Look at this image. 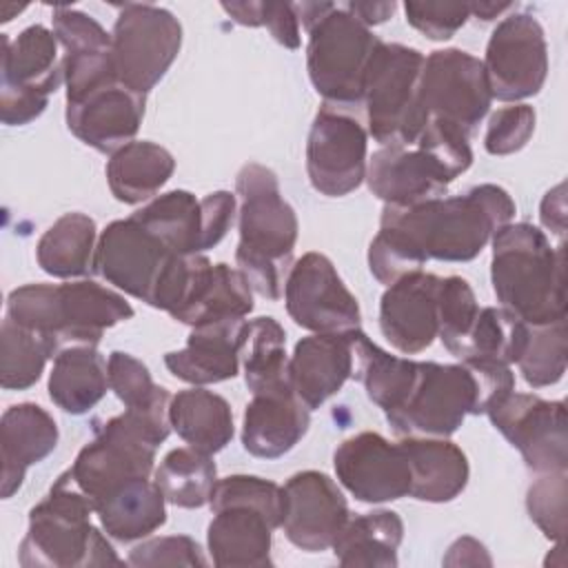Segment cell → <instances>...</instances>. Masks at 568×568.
I'll list each match as a JSON object with an SVG mask.
<instances>
[{"mask_svg":"<svg viewBox=\"0 0 568 568\" xmlns=\"http://www.w3.org/2000/svg\"><path fill=\"white\" fill-rule=\"evenodd\" d=\"M368 133L351 106L322 104L306 142V173L315 191L342 197L366 178Z\"/></svg>","mask_w":568,"mask_h":568,"instance_id":"8fae6325","label":"cell"},{"mask_svg":"<svg viewBox=\"0 0 568 568\" xmlns=\"http://www.w3.org/2000/svg\"><path fill=\"white\" fill-rule=\"evenodd\" d=\"M566 470L539 475V479L528 488L526 495V508L530 519L552 541H561L566 532Z\"/></svg>","mask_w":568,"mask_h":568,"instance_id":"bcb514c9","label":"cell"},{"mask_svg":"<svg viewBox=\"0 0 568 568\" xmlns=\"http://www.w3.org/2000/svg\"><path fill=\"white\" fill-rule=\"evenodd\" d=\"M173 155L149 140H133L106 162V182L115 200L140 204L153 197L173 175Z\"/></svg>","mask_w":568,"mask_h":568,"instance_id":"4dcf8cb0","label":"cell"},{"mask_svg":"<svg viewBox=\"0 0 568 568\" xmlns=\"http://www.w3.org/2000/svg\"><path fill=\"white\" fill-rule=\"evenodd\" d=\"M415 144L424 149L428 155H433L450 180L459 178L473 164L468 133L455 126L453 122L428 118Z\"/></svg>","mask_w":568,"mask_h":568,"instance_id":"7dc6e473","label":"cell"},{"mask_svg":"<svg viewBox=\"0 0 568 568\" xmlns=\"http://www.w3.org/2000/svg\"><path fill=\"white\" fill-rule=\"evenodd\" d=\"M402 537L404 524L397 513L373 510L353 519L348 517L331 548L346 568H395Z\"/></svg>","mask_w":568,"mask_h":568,"instance_id":"f1b7e54d","label":"cell"},{"mask_svg":"<svg viewBox=\"0 0 568 568\" xmlns=\"http://www.w3.org/2000/svg\"><path fill=\"white\" fill-rule=\"evenodd\" d=\"M535 131V109L530 104L504 106L490 115L484 149L490 155H510L521 151Z\"/></svg>","mask_w":568,"mask_h":568,"instance_id":"c3c4849f","label":"cell"},{"mask_svg":"<svg viewBox=\"0 0 568 568\" xmlns=\"http://www.w3.org/2000/svg\"><path fill=\"white\" fill-rule=\"evenodd\" d=\"M260 27H266L275 42L286 49L300 47V18L295 4L260 2Z\"/></svg>","mask_w":568,"mask_h":568,"instance_id":"db71d44e","label":"cell"},{"mask_svg":"<svg viewBox=\"0 0 568 568\" xmlns=\"http://www.w3.org/2000/svg\"><path fill=\"white\" fill-rule=\"evenodd\" d=\"M109 388L126 408H146L171 393L151 379L149 368L129 353L113 351L106 362Z\"/></svg>","mask_w":568,"mask_h":568,"instance_id":"f6af8a7d","label":"cell"},{"mask_svg":"<svg viewBox=\"0 0 568 568\" xmlns=\"http://www.w3.org/2000/svg\"><path fill=\"white\" fill-rule=\"evenodd\" d=\"M295 11L308 31L306 69L315 91L326 104L355 109L362 104L366 67L379 38L333 2H302Z\"/></svg>","mask_w":568,"mask_h":568,"instance_id":"52a82bcc","label":"cell"},{"mask_svg":"<svg viewBox=\"0 0 568 568\" xmlns=\"http://www.w3.org/2000/svg\"><path fill=\"white\" fill-rule=\"evenodd\" d=\"M490 282L501 308L528 326L566 320L564 244L552 246L541 229L510 222L493 235Z\"/></svg>","mask_w":568,"mask_h":568,"instance_id":"277c9868","label":"cell"},{"mask_svg":"<svg viewBox=\"0 0 568 568\" xmlns=\"http://www.w3.org/2000/svg\"><path fill=\"white\" fill-rule=\"evenodd\" d=\"M158 488L164 499L180 508H200L211 501L217 484L215 462L193 446L173 448L155 468Z\"/></svg>","mask_w":568,"mask_h":568,"instance_id":"74e56055","label":"cell"},{"mask_svg":"<svg viewBox=\"0 0 568 568\" xmlns=\"http://www.w3.org/2000/svg\"><path fill=\"white\" fill-rule=\"evenodd\" d=\"M410 466V497L430 504L455 499L468 484V459L446 437H402Z\"/></svg>","mask_w":568,"mask_h":568,"instance_id":"4316f807","label":"cell"},{"mask_svg":"<svg viewBox=\"0 0 568 568\" xmlns=\"http://www.w3.org/2000/svg\"><path fill=\"white\" fill-rule=\"evenodd\" d=\"M344 7L366 27L386 22L395 11V2H348Z\"/></svg>","mask_w":568,"mask_h":568,"instance_id":"6f0895ef","label":"cell"},{"mask_svg":"<svg viewBox=\"0 0 568 568\" xmlns=\"http://www.w3.org/2000/svg\"><path fill=\"white\" fill-rule=\"evenodd\" d=\"M144 104L142 93L113 80L75 100H67V126L87 146L113 155L133 142L144 118Z\"/></svg>","mask_w":568,"mask_h":568,"instance_id":"d6986e66","label":"cell"},{"mask_svg":"<svg viewBox=\"0 0 568 568\" xmlns=\"http://www.w3.org/2000/svg\"><path fill=\"white\" fill-rule=\"evenodd\" d=\"M493 426L521 453L526 466L537 473L568 470V422L561 399L510 390L486 410Z\"/></svg>","mask_w":568,"mask_h":568,"instance_id":"7c38bea8","label":"cell"},{"mask_svg":"<svg viewBox=\"0 0 568 568\" xmlns=\"http://www.w3.org/2000/svg\"><path fill=\"white\" fill-rule=\"evenodd\" d=\"M481 64L493 98L517 102L539 93L548 75V44L537 18L530 13L504 18L490 33Z\"/></svg>","mask_w":568,"mask_h":568,"instance_id":"5bb4252c","label":"cell"},{"mask_svg":"<svg viewBox=\"0 0 568 568\" xmlns=\"http://www.w3.org/2000/svg\"><path fill=\"white\" fill-rule=\"evenodd\" d=\"M528 331L530 326L506 308L484 306L450 355L459 357L462 362L486 359L510 366L521 357L528 342Z\"/></svg>","mask_w":568,"mask_h":568,"instance_id":"8d00e7d4","label":"cell"},{"mask_svg":"<svg viewBox=\"0 0 568 568\" xmlns=\"http://www.w3.org/2000/svg\"><path fill=\"white\" fill-rule=\"evenodd\" d=\"M240 355H244V382L253 395L293 390L288 375L286 333L277 320H251L246 324V337Z\"/></svg>","mask_w":568,"mask_h":568,"instance_id":"e575fe53","label":"cell"},{"mask_svg":"<svg viewBox=\"0 0 568 568\" xmlns=\"http://www.w3.org/2000/svg\"><path fill=\"white\" fill-rule=\"evenodd\" d=\"M510 390L515 375L499 362H417L413 388L386 419L399 437H448L468 415L486 413Z\"/></svg>","mask_w":568,"mask_h":568,"instance_id":"6da1fadb","label":"cell"},{"mask_svg":"<svg viewBox=\"0 0 568 568\" xmlns=\"http://www.w3.org/2000/svg\"><path fill=\"white\" fill-rule=\"evenodd\" d=\"M353 333H313L288 357L291 388L308 408H320L353 375Z\"/></svg>","mask_w":568,"mask_h":568,"instance_id":"7402d4cb","label":"cell"},{"mask_svg":"<svg viewBox=\"0 0 568 568\" xmlns=\"http://www.w3.org/2000/svg\"><path fill=\"white\" fill-rule=\"evenodd\" d=\"M419 102L426 118L453 122L470 135L493 102L481 60L462 49H437L426 55Z\"/></svg>","mask_w":568,"mask_h":568,"instance_id":"4fadbf2b","label":"cell"},{"mask_svg":"<svg viewBox=\"0 0 568 568\" xmlns=\"http://www.w3.org/2000/svg\"><path fill=\"white\" fill-rule=\"evenodd\" d=\"M566 320L530 326L528 342L517 359L528 386L544 388L557 384L566 373Z\"/></svg>","mask_w":568,"mask_h":568,"instance_id":"60d3db41","label":"cell"},{"mask_svg":"<svg viewBox=\"0 0 568 568\" xmlns=\"http://www.w3.org/2000/svg\"><path fill=\"white\" fill-rule=\"evenodd\" d=\"M404 13L410 27L430 40L453 38L470 18L468 2H419L408 0Z\"/></svg>","mask_w":568,"mask_h":568,"instance_id":"f907efd6","label":"cell"},{"mask_svg":"<svg viewBox=\"0 0 568 568\" xmlns=\"http://www.w3.org/2000/svg\"><path fill=\"white\" fill-rule=\"evenodd\" d=\"M171 253H202V206L189 191H169L131 215Z\"/></svg>","mask_w":568,"mask_h":568,"instance_id":"d590c367","label":"cell"},{"mask_svg":"<svg viewBox=\"0 0 568 568\" xmlns=\"http://www.w3.org/2000/svg\"><path fill=\"white\" fill-rule=\"evenodd\" d=\"M93 501L64 470L49 495L31 508L29 528L18 548L24 568H89L122 564L106 537L91 524Z\"/></svg>","mask_w":568,"mask_h":568,"instance_id":"8992f818","label":"cell"},{"mask_svg":"<svg viewBox=\"0 0 568 568\" xmlns=\"http://www.w3.org/2000/svg\"><path fill=\"white\" fill-rule=\"evenodd\" d=\"M171 428L202 453H220L233 439V413L229 402L202 386L180 390L169 406Z\"/></svg>","mask_w":568,"mask_h":568,"instance_id":"f546056e","label":"cell"},{"mask_svg":"<svg viewBox=\"0 0 568 568\" xmlns=\"http://www.w3.org/2000/svg\"><path fill=\"white\" fill-rule=\"evenodd\" d=\"M373 195L390 206H410L424 200L442 197L453 182L442 164L415 144L410 146H382L368 164L366 178Z\"/></svg>","mask_w":568,"mask_h":568,"instance_id":"44dd1931","label":"cell"},{"mask_svg":"<svg viewBox=\"0 0 568 568\" xmlns=\"http://www.w3.org/2000/svg\"><path fill=\"white\" fill-rule=\"evenodd\" d=\"M515 211L508 191L479 184L464 195L433 197L410 206L386 204L379 226L406 235L426 260L468 262L501 226L513 222Z\"/></svg>","mask_w":568,"mask_h":568,"instance_id":"7a4b0ae2","label":"cell"},{"mask_svg":"<svg viewBox=\"0 0 568 568\" xmlns=\"http://www.w3.org/2000/svg\"><path fill=\"white\" fill-rule=\"evenodd\" d=\"M235 191L240 195L237 268L255 293L280 300L297 242V215L284 200L277 175L264 164H244Z\"/></svg>","mask_w":568,"mask_h":568,"instance_id":"3957f363","label":"cell"},{"mask_svg":"<svg viewBox=\"0 0 568 568\" xmlns=\"http://www.w3.org/2000/svg\"><path fill=\"white\" fill-rule=\"evenodd\" d=\"M468 9H470V16H477L484 22H488L499 13L513 9V2H468Z\"/></svg>","mask_w":568,"mask_h":568,"instance_id":"680465c9","label":"cell"},{"mask_svg":"<svg viewBox=\"0 0 568 568\" xmlns=\"http://www.w3.org/2000/svg\"><path fill=\"white\" fill-rule=\"evenodd\" d=\"M104 532L118 541H135L166 521V499L155 481L133 479L95 504Z\"/></svg>","mask_w":568,"mask_h":568,"instance_id":"1f68e13d","label":"cell"},{"mask_svg":"<svg viewBox=\"0 0 568 568\" xmlns=\"http://www.w3.org/2000/svg\"><path fill=\"white\" fill-rule=\"evenodd\" d=\"M253 311V288L240 268L224 262L213 264V271L195 297V302L175 320L189 326H200L222 320H244Z\"/></svg>","mask_w":568,"mask_h":568,"instance_id":"f35d334b","label":"cell"},{"mask_svg":"<svg viewBox=\"0 0 568 568\" xmlns=\"http://www.w3.org/2000/svg\"><path fill=\"white\" fill-rule=\"evenodd\" d=\"M109 388L106 359L95 346H69L53 357L49 375L51 402L71 415L91 410Z\"/></svg>","mask_w":568,"mask_h":568,"instance_id":"83f0119b","label":"cell"},{"mask_svg":"<svg viewBox=\"0 0 568 568\" xmlns=\"http://www.w3.org/2000/svg\"><path fill=\"white\" fill-rule=\"evenodd\" d=\"M311 410L293 390L253 395L242 422V446L262 459L288 453L308 430Z\"/></svg>","mask_w":568,"mask_h":568,"instance_id":"d4e9b609","label":"cell"},{"mask_svg":"<svg viewBox=\"0 0 568 568\" xmlns=\"http://www.w3.org/2000/svg\"><path fill=\"white\" fill-rule=\"evenodd\" d=\"M95 222L84 213H64L38 240V266L53 277H78L93 268Z\"/></svg>","mask_w":568,"mask_h":568,"instance_id":"836d02e7","label":"cell"},{"mask_svg":"<svg viewBox=\"0 0 568 568\" xmlns=\"http://www.w3.org/2000/svg\"><path fill=\"white\" fill-rule=\"evenodd\" d=\"M439 280V275L419 271L397 280L384 291L379 300V328L399 353H422L437 337Z\"/></svg>","mask_w":568,"mask_h":568,"instance_id":"ffe728a7","label":"cell"},{"mask_svg":"<svg viewBox=\"0 0 568 568\" xmlns=\"http://www.w3.org/2000/svg\"><path fill=\"white\" fill-rule=\"evenodd\" d=\"M426 262V255L395 229L379 226V233L368 246V268L373 277L386 286L406 275L419 273Z\"/></svg>","mask_w":568,"mask_h":568,"instance_id":"7bdbcfd3","label":"cell"},{"mask_svg":"<svg viewBox=\"0 0 568 568\" xmlns=\"http://www.w3.org/2000/svg\"><path fill=\"white\" fill-rule=\"evenodd\" d=\"M353 357L355 377L362 382L368 399L384 413L395 410L413 388L417 375V362L390 355L375 342H371L362 328L353 331Z\"/></svg>","mask_w":568,"mask_h":568,"instance_id":"d6a6232c","label":"cell"},{"mask_svg":"<svg viewBox=\"0 0 568 568\" xmlns=\"http://www.w3.org/2000/svg\"><path fill=\"white\" fill-rule=\"evenodd\" d=\"M284 302L291 320L313 333H353L362 328L355 295L322 253H304L288 271Z\"/></svg>","mask_w":568,"mask_h":568,"instance_id":"9a60e30c","label":"cell"},{"mask_svg":"<svg viewBox=\"0 0 568 568\" xmlns=\"http://www.w3.org/2000/svg\"><path fill=\"white\" fill-rule=\"evenodd\" d=\"M419 49L382 42L375 47L362 89L368 133L382 146H410L428 122L419 102L424 67Z\"/></svg>","mask_w":568,"mask_h":568,"instance_id":"ba28073f","label":"cell"},{"mask_svg":"<svg viewBox=\"0 0 568 568\" xmlns=\"http://www.w3.org/2000/svg\"><path fill=\"white\" fill-rule=\"evenodd\" d=\"M7 317L44 335L58 355L69 346H98L106 328L133 317V306L91 280L24 284L9 293Z\"/></svg>","mask_w":568,"mask_h":568,"instance_id":"5b68a950","label":"cell"},{"mask_svg":"<svg viewBox=\"0 0 568 568\" xmlns=\"http://www.w3.org/2000/svg\"><path fill=\"white\" fill-rule=\"evenodd\" d=\"M51 31L55 40L64 47V53L111 49V33H106V29L98 20L71 7L53 9Z\"/></svg>","mask_w":568,"mask_h":568,"instance_id":"681fc988","label":"cell"},{"mask_svg":"<svg viewBox=\"0 0 568 568\" xmlns=\"http://www.w3.org/2000/svg\"><path fill=\"white\" fill-rule=\"evenodd\" d=\"M2 80L0 118L9 126H20L49 104V95L64 82L58 40L42 24L22 29L13 40L2 36Z\"/></svg>","mask_w":568,"mask_h":568,"instance_id":"30bf717a","label":"cell"},{"mask_svg":"<svg viewBox=\"0 0 568 568\" xmlns=\"http://www.w3.org/2000/svg\"><path fill=\"white\" fill-rule=\"evenodd\" d=\"M268 519L251 506H224L213 513L206 544L220 568H264L271 566Z\"/></svg>","mask_w":568,"mask_h":568,"instance_id":"484cf974","label":"cell"},{"mask_svg":"<svg viewBox=\"0 0 568 568\" xmlns=\"http://www.w3.org/2000/svg\"><path fill=\"white\" fill-rule=\"evenodd\" d=\"M333 466L339 484L359 501L382 504L402 499L410 493V466L397 444L379 433H357L344 439Z\"/></svg>","mask_w":568,"mask_h":568,"instance_id":"2e32d148","label":"cell"},{"mask_svg":"<svg viewBox=\"0 0 568 568\" xmlns=\"http://www.w3.org/2000/svg\"><path fill=\"white\" fill-rule=\"evenodd\" d=\"M58 446L55 419L38 404H13L0 419L2 455V499H9L22 486L29 466L40 464Z\"/></svg>","mask_w":568,"mask_h":568,"instance_id":"cb8c5ba5","label":"cell"},{"mask_svg":"<svg viewBox=\"0 0 568 568\" xmlns=\"http://www.w3.org/2000/svg\"><path fill=\"white\" fill-rule=\"evenodd\" d=\"M251 506L260 510L273 528L282 526L284 517V490L275 481L255 477V475H229L217 479L215 490L211 495V510H220L224 506Z\"/></svg>","mask_w":568,"mask_h":568,"instance_id":"b9f144b4","label":"cell"},{"mask_svg":"<svg viewBox=\"0 0 568 568\" xmlns=\"http://www.w3.org/2000/svg\"><path fill=\"white\" fill-rule=\"evenodd\" d=\"M126 564L131 566H206V557L202 555L197 541L186 535L173 537H155L138 544Z\"/></svg>","mask_w":568,"mask_h":568,"instance_id":"816d5d0a","label":"cell"},{"mask_svg":"<svg viewBox=\"0 0 568 568\" xmlns=\"http://www.w3.org/2000/svg\"><path fill=\"white\" fill-rule=\"evenodd\" d=\"M246 324V320H222L193 326L186 346L164 355L169 373L195 386L235 377Z\"/></svg>","mask_w":568,"mask_h":568,"instance_id":"603a6c76","label":"cell"},{"mask_svg":"<svg viewBox=\"0 0 568 568\" xmlns=\"http://www.w3.org/2000/svg\"><path fill=\"white\" fill-rule=\"evenodd\" d=\"M477 313H479V306H477L475 293L464 277L450 275V277L439 280V291H437L439 333H437V337L448 348V353H453V348L468 333Z\"/></svg>","mask_w":568,"mask_h":568,"instance_id":"ee69618b","label":"cell"},{"mask_svg":"<svg viewBox=\"0 0 568 568\" xmlns=\"http://www.w3.org/2000/svg\"><path fill=\"white\" fill-rule=\"evenodd\" d=\"M284 490L282 526L288 541L306 552L328 550L348 521V504L337 484L320 470L288 477Z\"/></svg>","mask_w":568,"mask_h":568,"instance_id":"ac0fdd59","label":"cell"},{"mask_svg":"<svg viewBox=\"0 0 568 568\" xmlns=\"http://www.w3.org/2000/svg\"><path fill=\"white\" fill-rule=\"evenodd\" d=\"M446 566H490V557L484 548V544H479L473 537H459L450 548L448 555L444 557Z\"/></svg>","mask_w":568,"mask_h":568,"instance_id":"9f6ffc18","label":"cell"},{"mask_svg":"<svg viewBox=\"0 0 568 568\" xmlns=\"http://www.w3.org/2000/svg\"><path fill=\"white\" fill-rule=\"evenodd\" d=\"M539 220L552 235L564 237L566 233V184L564 182H559L544 195L539 206Z\"/></svg>","mask_w":568,"mask_h":568,"instance_id":"11a10c76","label":"cell"},{"mask_svg":"<svg viewBox=\"0 0 568 568\" xmlns=\"http://www.w3.org/2000/svg\"><path fill=\"white\" fill-rule=\"evenodd\" d=\"M49 357H55L51 342L11 317L2 320L0 326V384L7 390H24L33 386Z\"/></svg>","mask_w":568,"mask_h":568,"instance_id":"ab89813d","label":"cell"},{"mask_svg":"<svg viewBox=\"0 0 568 568\" xmlns=\"http://www.w3.org/2000/svg\"><path fill=\"white\" fill-rule=\"evenodd\" d=\"M182 47L178 18L155 4L120 7L111 31V58L118 80L146 95L169 71Z\"/></svg>","mask_w":568,"mask_h":568,"instance_id":"9c48e42d","label":"cell"},{"mask_svg":"<svg viewBox=\"0 0 568 568\" xmlns=\"http://www.w3.org/2000/svg\"><path fill=\"white\" fill-rule=\"evenodd\" d=\"M202 206V251L217 246L235 220L237 200L229 191H215L200 200Z\"/></svg>","mask_w":568,"mask_h":568,"instance_id":"f5cc1de1","label":"cell"},{"mask_svg":"<svg viewBox=\"0 0 568 568\" xmlns=\"http://www.w3.org/2000/svg\"><path fill=\"white\" fill-rule=\"evenodd\" d=\"M171 253L133 217L111 222L98 237L93 271L115 288L149 302Z\"/></svg>","mask_w":568,"mask_h":568,"instance_id":"e0dca14e","label":"cell"}]
</instances>
